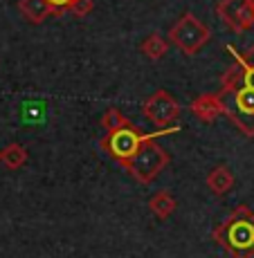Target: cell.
Returning <instances> with one entry per match:
<instances>
[{
  "label": "cell",
  "instance_id": "cell-1",
  "mask_svg": "<svg viewBox=\"0 0 254 258\" xmlns=\"http://www.w3.org/2000/svg\"><path fill=\"white\" fill-rule=\"evenodd\" d=\"M212 238L232 258H254V211L247 205H238L212 231Z\"/></svg>",
  "mask_w": 254,
  "mask_h": 258
},
{
  "label": "cell",
  "instance_id": "cell-2",
  "mask_svg": "<svg viewBox=\"0 0 254 258\" xmlns=\"http://www.w3.org/2000/svg\"><path fill=\"white\" fill-rule=\"evenodd\" d=\"M218 99L223 103V115H227L238 131L247 137H254V92L234 81H221Z\"/></svg>",
  "mask_w": 254,
  "mask_h": 258
},
{
  "label": "cell",
  "instance_id": "cell-3",
  "mask_svg": "<svg viewBox=\"0 0 254 258\" xmlns=\"http://www.w3.org/2000/svg\"><path fill=\"white\" fill-rule=\"evenodd\" d=\"M153 137H158V135H153ZM153 137L144 142L142 148L124 164V168H126L137 182H142V184H151L164 168H167L169 162H171L169 153L164 151Z\"/></svg>",
  "mask_w": 254,
  "mask_h": 258
},
{
  "label": "cell",
  "instance_id": "cell-4",
  "mask_svg": "<svg viewBox=\"0 0 254 258\" xmlns=\"http://www.w3.org/2000/svg\"><path fill=\"white\" fill-rule=\"evenodd\" d=\"M169 38H171V43L180 49L182 54L193 56L198 49L207 45V41L212 38V32H209V27L200 18H196L193 14L187 12L169 29Z\"/></svg>",
  "mask_w": 254,
  "mask_h": 258
},
{
  "label": "cell",
  "instance_id": "cell-5",
  "mask_svg": "<svg viewBox=\"0 0 254 258\" xmlns=\"http://www.w3.org/2000/svg\"><path fill=\"white\" fill-rule=\"evenodd\" d=\"M151 137L153 135H144L139 128H135L133 123H128V126L119 128V131L108 133V135L101 140V148L111 160H115L117 164L124 166L139 148H142V144L146 140H151Z\"/></svg>",
  "mask_w": 254,
  "mask_h": 258
},
{
  "label": "cell",
  "instance_id": "cell-6",
  "mask_svg": "<svg viewBox=\"0 0 254 258\" xmlns=\"http://www.w3.org/2000/svg\"><path fill=\"white\" fill-rule=\"evenodd\" d=\"M142 112H144V117H146L153 126L160 128V131H171V126L180 119L182 108L167 90H156L144 101Z\"/></svg>",
  "mask_w": 254,
  "mask_h": 258
},
{
  "label": "cell",
  "instance_id": "cell-7",
  "mask_svg": "<svg viewBox=\"0 0 254 258\" xmlns=\"http://www.w3.org/2000/svg\"><path fill=\"white\" fill-rule=\"evenodd\" d=\"M218 16L234 32H245L254 25V0H221Z\"/></svg>",
  "mask_w": 254,
  "mask_h": 258
},
{
  "label": "cell",
  "instance_id": "cell-8",
  "mask_svg": "<svg viewBox=\"0 0 254 258\" xmlns=\"http://www.w3.org/2000/svg\"><path fill=\"white\" fill-rule=\"evenodd\" d=\"M227 47H230V54L234 56V66H230V70L223 74L221 81H234L254 92V45H250L245 52H236L234 45Z\"/></svg>",
  "mask_w": 254,
  "mask_h": 258
},
{
  "label": "cell",
  "instance_id": "cell-9",
  "mask_svg": "<svg viewBox=\"0 0 254 258\" xmlns=\"http://www.w3.org/2000/svg\"><path fill=\"white\" fill-rule=\"evenodd\" d=\"M191 112L200 119V121L212 123L218 115H223V103L216 92H205L191 101Z\"/></svg>",
  "mask_w": 254,
  "mask_h": 258
},
{
  "label": "cell",
  "instance_id": "cell-10",
  "mask_svg": "<svg viewBox=\"0 0 254 258\" xmlns=\"http://www.w3.org/2000/svg\"><path fill=\"white\" fill-rule=\"evenodd\" d=\"M234 182H236V177H234L232 168L227 164L214 166L212 171L207 173V177H205V184H207V188L214 193V196H225V193L234 186Z\"/></svg>",
  "mask_w": 254,
  "mask_h": 258
},
{
  "label": "cell",
  "instance_id": "cell-11",
  "mask_svg": "<svg viewBox=\"0 0 254 258\" xmlns=\"http://www.w3.org/2000/svg\"><path fill=\"white\" fill-rule=\"evenodd\" d=\"M148 209H151V213L158 220H167V218H171L176 213L178 202L171 196V191H158L148 198Z\"/></svg>",
  "mask_w": 254,
  "mask_h": 258
},
{
  "label": "cell",
  "instance_id": "cell-12",
  "mask_svg": "<svg viewBox=\"0 0 254 258\" xmlns=\"http://www.w3.org/2000/svg\"><path fill=\"white\" fill-rule=\"evenodd\" d=\"M27 148L23 146V144L18 142H12L9 146H5L3 151H0V162H3L5 166L9 168V171H16V168H21L27 164Z\"/></svg>",
  "mask_w": 254,
  "mask_h": 258
},
{
  "label": "cell",
  "instance_id": "cell-13",
  "mask_svg": "<svg viewBox=\"0 0 254 258\" xmlns=\"http://www.w3.org/2000/svg\"><path fill=\"white\" fill-rule=\"evenodd\" d=\"M18 7H21L23 16L32 23H43L49 14L54 12L52 5H49L47 0H21Z\"/></svg>",
  "mask_w": 254,
  "mask_h": 258
},
{
  "label": "cell",
  "instance_id": "cell-14",
  "mask_svg": "<svg viewBox=\"0 0 254 258\" xmlns=\"http://www.w3.org/2000/svg\"><path fill=\"white\" fill-rule=\"evenodd\" d=\"M167 49H169L167 38L160 36L158 32L148 34V36L142 41V54H144V56H148L151 61H158V58H162L164 54H167Z\"/></svg>",
  "mask_w": 254,
  "mask_h": 258
},
{
  "label": "cell",
  "instance_id": "cell-15",
  "mask_svg": "<svg viewBox=\"0 0 254 258\" xmlns=\"http://www.w3.org/2000/svg\"><path fill=\"white\" fill-rule=\"evenodd\" d=\"M128 119L122 115V112L117 110V108H108L106 112H104V117H101V126L106 128L108 133H113V131H119V128H124V126H128Z\"/></svg>",
  "mask_w": 254,
  "mask_h": 258
},
{
  "label": "cell",
  "instance_id": "cell-16",
  "mask_svg": "<svg viewBox=\"0 0 254 258\" xmlns=\"http://www.w3.org/2000/svg\"><path fill=\"white\" fill-rule=\"evenodd\" d=\"M92 9H94V3H92V0H74V3L70 5V12H72L77 18L88 16Z\"/></svg>",
  "mask_w": 254,
  "mask_h": 258
},
{
  "label": "cell",
  "instance_id": "cell-17",
  "mask_svg": "<svg viewBox=\"0 0 254 258\" xmlns=\"http://www.w3.org/2000/svg\"><path fill=\"white\" fill-rule=\"evenodd\" d=\"M49 5H52V9H70V5L74 3V0H47Z\"/></svg>",
  "mask_w": 254,
  "mask_h": 258
}]
</instances>
